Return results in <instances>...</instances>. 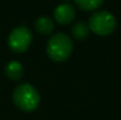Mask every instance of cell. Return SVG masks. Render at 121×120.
I'll return each instance as SVG.
<instances>
[{"label": "cell", "mask_w": 121, "mask_h": 120, "mask_svg": "<svg viewBox=\"0 0 121 120\" xmlns=\"http://www.w3.org/2000/svg\"><path fill=\"white\" fill-rule=\"evenodd\" d=\"M88 33H89V27L83 21H79V22L74 24L73 27H72V34L78 40L86 39L88 37Z\"/></svg>", "instance_id": "cell-8"}, {"label": "cell", "mask_w": 121, "mask_h": 120, "mask_svg": "<svg viewBox=\"0 0 121 120\" xmlns=\"http://www.w3.org/2000/svg\"><path fill=\"white\" fill-rule=\"evenodd\" d=\"M46 52L53 61H65L73 52V41L65 33H55L47 41Z\"/></svg>", "instance_id": "cell-1"}, {"label": "cell", "mask_w": 121, "mask_h": 120, "mask_svg": "<svg viewBox=\"0 0 121 120\" xmlns=\"http://www.w3.org/2000/svg\"><path fill=\"white\" fill-rule=\"evenodd\" d=\"M88 27L98 36L105 37L114 32L117 27L115 17L108 11H98L94 12L88 20Z\"/></svg>", "instance_id": "cell-3"}, {"label": "cell", "mask_w": 121, "mask_h": 120, "mask_svg": "<svg viewBox=\"0 0 121 120\" xmlns=\"http://www.w3.org/2000/svg\"><path fill=\"white\" fill-rule=\"evenodd\" d=\"M75 17V9L69 4H60L54 9V18L61 25H68Z\"/></svg>", "instance_id": "cell-5"}, {"label": "cell", "mask_w": 121, "mask_h": 120, "mask_svg": "<svg viewBox=\"0 0 121 120\" xmlns=\"http://www.w3.org/2000/svg\"><path fill=\"white\" fill-rule=\"evenodd\" d=\"M32 32L26 26L15 27L8 36V47L15 53H22L27 51L32 44Z\"/></svg>", "instance_id": "cell-4"}, {"label": "cell", "mask_w": 121, "mask_h": 120, "mask_svg": "<svg viewBox=\"0 0 121 120\" xmlns=\"http://www.w3.org/2000/svg\"><path fill=\"white\" fill-rule=\"evenodd\" d=\"M5 74H6V77L8 79L11 80H14V81L20 80L22 78V76H24V67H22V65L19 61L12 60V61L6 64Z\"/></svg>", "instance_id": "cell-6"}, {"label": "cell", "mask_w": 121, "mask_h": 120, "mask_svg": "<svg viewBox=\"0 0 121 120\" xmlns=\"http://www.w3.org/2000/svg\"><path fill=\"white\" fill-rule=\"evenodd\" d=\"M34 26H35V30L41 33V34H51L53 28H54V24H53V20L48 17H39L35 22H34Z\"/></svg>", "instance_id": "cell-7"}, {"label": "cell", "mask_w": 121, "mask_h": 120, "mask_svg": "<svg viewBox=\"0 0 121 120\" xmlns=\"http://www.w3.org/2000/svg\"><path fill=\"white\" fill-rule=\"evenodd\" d=\"M13 102L24 112H33L40 104V95L32 85L21 84L13 91Z\"/></svg>", "instance_id": "cell-2"}, {"label": "cell", "mask_w": 121, "mask_h": 120, "mask_svg": "<svg viewBox=\"0 0 121 120\" xmlns=\"http://www.w3.org/2000/svg\"><path fill=\"white\" fill-rule=\"evenodd\" d=\"M104 0H75V4L85 11H92L98 8Z\"/></svg>", "instance_id": "cell-9"}]
</instances>
